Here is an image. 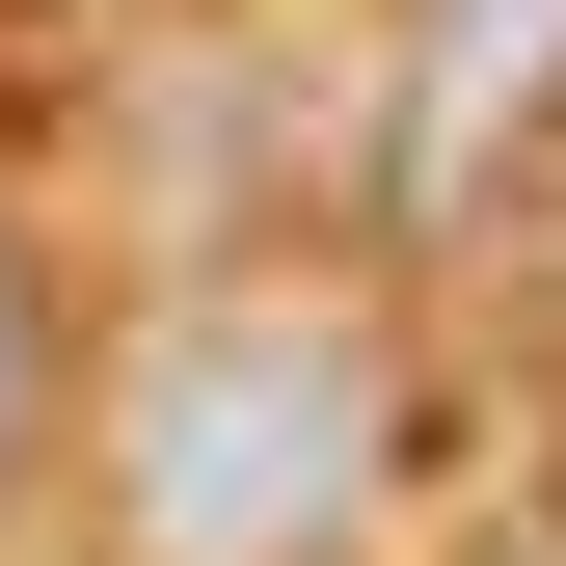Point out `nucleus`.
<instances>
[{
  "label": "nucleus",
  "instance_id": "obj_1",
  "mask_svg": "<svg viewBox=\"0 0 566 566\" xmlns=\"http://www.w3.org/2000/svg\"><path fill=\"white\" fill-rule=\"evenodd\" d=\"M350 485H378V378H350L324 324H189L163 378H135V432H108L135 566H324Z\"/></svg>",
  "mask_w": 566,
  "mask_h": 566
},
{
  "label": "nucleus",
  "instance_id": "obj_2",
  "mask_svg": "<svg viewBox=\"0 0 566 566\" xmlns=\"http://www.w3.org/2000/svg\"><path fill=\"white\" fill-rule=\"evenodd\" d=\"M28 350H54V324H28V270H0V459H28Z\"/></svg>",
  "mask_w": 566,
  "mask_h": 566
}]
</instances>
